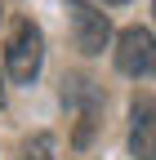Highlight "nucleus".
<instances>
[{
	"instance_id": "0eeeda50",
	"label": "nucleus",
	"mask_w": 156,
	"mask_h": 160,
	"mask_svg": "<svg viewBox=\"0 0 156 160\" xmlns=\"http://www.w3.org/2000/svg\"><path fill=\"white\" fill-rule=\"evenodd\" d=\"M0 107H5V80H0Z\"/></svg>"
},
{
	"instance_id": "423d86ee",
	"label": "nucleus",
	"mask_w": 156,
	"mask_h": 160,
	"mask_svg": "<svg viewBox=\"0 0 156 160\" xmlns=\"http://www.w3.org/2000/svg\"><path fill=\"white\" fill-rule=\"evenodd\" d=\"M18 160H54V138L49 133H31L23 151H18Z\"/></svg>"
},
{
	"instance_id": "39448f33",
	"label": "nucleus",
	"mask_w": 156,
	"mask_h": 160,
	"mask_svg": "<svg viewBox=\"0 0 156 160\" xmlns=\"http://www.w3.org/2000/svg\"><path fill=\"white\" fill-rule=\"evenodd\" d=\"M129 156L156 160V98L152 93H138L129 102Z\"/></svg>"
},
{
	"instance_id": "20e7f679",
	"label": "nucleus",
	"mask_w": 156,
	"mask_h": 160,
	"mask_svg": "<svg viewBox=\"0 0 156 160\" xmlns=\"http://www.w3.org/2000/svg\"><path fill=\"white\" fill-rule=\"evenodd\" d=\"M67 13H71V31H76V49L81 53H103L112 45V22L98 5H89V0H67Z\"/></svg>"
},
{
	"instance_id": "6e6552de",
	"label": "nucleus",
	"mask_w": 156,
	"mask_h": 160,
	"mask_svg": "<svg viewBox=\"0 0 156 160\" xmlns=\"http://www.w3.org/2000/svg\"><path fill=\"white\" fill-rule=\"evenodd\" d=\"M103 5H129V0H103Z\"/></svg>"
},
{
	"instance_id": "7ed1b4c3",
	"label": "nucleus",
	"mask_w": 156,
	"mask_h": 160,
	"mask_svg": "<svg viewBox=\"0 0 156 160\" xmlns=\"http://www.w3.org/2000/svg\"><path fill=\"white\" fill-rule=\"evenodd\" d=\"M116 67L134 80L156 76V36L147 27H125L116 36Z\"/></svg>"
},
{
	"instance_id": "f257e3e1",
	"label": "nucleus",
	"mask_w": 156,
	"mask_h": 160,
	"mask_svg": "<svg viewBox=\"0 0 156 160\" xmlns=\"http://www.w3.org/2000/svg\"><path fill=\"white\" fill-rule=\"evenodd\" d=\"M40 62H45V36L31 18H18L13 31H9V45H5V67L18 85H31L40 76Z\"/></svg>"
},
{
	"instance_id": "1a4fd4ad",
	"label": "nucleus",
	"mask_w": 156,
	"mask_h": 160,
	"mask_svg": "<svg viewBox=\"0 0 156 160\" xmlns=\"http://www.w3.org/2000/svg\"><path fill=\"white\" fill-rule=\"evenodd\" d=\"M152 13H156V0H152Z\"/></svg>"
},
{
	"instance_id": "f03ea898",
	"label": "nucleus",
	"mask_w": 156,
	"mask_h": 160,
	"mask_svg": "<svg viewBox=\"0 0 156 160\" xmlns=\"http://www.w3.org/2000/svg\"><path fill=\"white\" fill-rule=\"evenodd\" d=\"M63 102L76 111V147H85L89 138H94V129H98V111H103V89L94 85V80H85V76H67L63 80Z\"/></svg>"
}]
</instances>
